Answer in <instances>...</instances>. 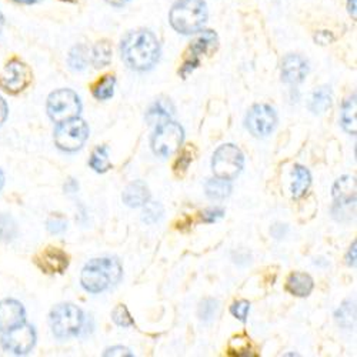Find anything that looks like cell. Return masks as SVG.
Wrapping results in <instances>:
<instances>
[{"label":"cell","instance_id":"17","mask_svg":"<svg viewBox=\"0 0 357 357\" xmlns=\"http://www.w3.org/2000/svg\"><path fill=\"white\" fill-rule=\"evenodd\" d=\"M314 287L313 279L301 272L291 273L286 280V290L296 297H307Z\"/></svg>","mask_w":357,"mask_h":357},{"label":"cell","instance_id":"27","mask_svg":"<svg viewBox=\"0 0 357 357\" xmlns=\"http://www.w3.org/2000/svg\"><path fill=\"white\" fill-rule=\"evenodd\" d=\"M89 165L98 173H106L109 169H112V163L109 160V149L106 146H99L95 149Z\"/></svg>","mask_w":357,"mask_h":357},{"label":"cell","instance_id":"40","mask_svg":"<svg viewBox=\"0 0 357 357\" xmlns=\"http://www.w3.org/2000/svg\"><path fill=\"white\" fill-rule=\"evenodd\" d=\"M9 114V109H8V105L5 102V99L0 96V126H2L6 121V117Z\"/></svg>","mask_w":357,"mask_h":357},{"label":"cell","instance_id":"23","mask_svg":"<svg viewBox=\"0 0 357 357\" xmlns=\"http://www.w3.org/2000/svg\"><path fill=\"white\" fill-rule=\"evenodd\" d=\"M206 195L212 200H223L231 193V185L229 181H225V178L216 177V178H209L204 185Z\"/></svg>","mask_w":357,"mask_h":357},{"label":"cell","instance_id":"22","mask_svg":"<svg viewBox=\"0 0 357 357\" xmlns=\"http://www.w3.org/2000/svg\"><path fill=\"white\" fill-rule=\"evenodd\" d=\"M216 46H218L216 33L212 32V31H206L190 46V52H192L190 56L199 59L200 54H207L209 52L215 50Z\"/></svg>","mask_w":357,"mask_h":357},{"label":"cell","instance_id":"10","mask_svg":"<svg viewBox=\"0 0 357 357\" xmlns=\"http://www.w3.org/2000/svg\"><path fill=\"white\" fill-rule=\"evenodd\" d=\"M278 123V116L269 105H255L246 116V128L256 137L269 136Z\"/></svg>","mask_w":357,"mask_h":357},{"label":"cell","instance_id":"28","mask_svg":"<svg viewBox=\"0 0 357 357\" xmlns=\"http://www.w3.org/2000/svg\"><path fill=\"white\" fill-rule=\"evenodd\" d=\"M227 353L230 356H249L250 354V339L245 335L234 336L230 339L227 346Z\"/></svg>","mask_w":357,"mask_h":357},{"label":"cell","instance_id":"14","mask_svg":"<svg viewBox=\"0 0 357 357\" xmlns=\"http://www.w3.org/2000/svg\"><path fill=\"white\" fill-rule=\"evenodd\" d=\"M309 73V65L299 54H287L282 62V79L289 84L302 83Z\"/></svg>","mask_w":357,"mask_h":357},{"label":"cell","instance_id":"34","mask_svg":"<svg viewBox=\"0 0 357 357\" xmlns=\"http://www.w3.org/2000/svg\"><path fill=\"white\" fill-rule=\"evenodd\" d=\"M112 319L117 326H121V327H130L135 324V320L132 319V316L125 305H117L113 309Z\"/></svg>","mask_w":357,"mask_h":357},{"label":"cell","instance_id":"18","mask_svg":"<svg viewBox=\"0 0 357 357\" xmlns=\"http://www.w3.org/2000/svg\"><path fill=\"white\" fill-rule=\"evenodd\" d=\"M174 107L167 99H158L146 114V121L151 125H160L173 116Z\"/></svg>","mask_w":357,"mask_h":357},{"label":"cell","instance_id":"46","mask_svg":"<svg viewBox=\"0 0 357 357\" xmlns=\"http://www.w3.org/2000/svg\"><path fill=\"white\" fill-rule=\"evenodd\" d=\"M3 185H5V174L2 170H0V190L3 189Z\"/></svg>","mask_w":357,"mask_h":357},{"label":"cell","instance_id":"12","mask_svg":"<svg viewBox=\"0 0 357 357\" xmlns=\"http://www.w3.org/2000/svg\"><path fill=\"white\" fill-rule=\"evenodd\" d=\"M35 263L47 275H61L69 267V255L59 248H46L36 257Z\"/></svg>","mask_w":357,"mask_h":357},{"label":"cell","instance_id":"32","mask_svg":"<svg viewBox=\"0 0 357 357\" xmlns=\"http://www.w3.org/2000/svg\"><path fill=\"white\" fill-rule=\"evenodd\" d=\"M193 159H195V149L193 147L185 149V151L181 153V156L176 159V162L173 165L174 173L178 174V176H183L188 172V169H189L190 163L193 162Z\"/></svg>","mask_w":357,"mask_h":357},{"label":"cell","instance_id":"21","mask_svg":"<svg viewBox=\"0 0 357 357\" xmlns=\"http://www.w3.org/2000/svg\"><path fill=\"white\" fill-rule=\"evenodd\" d=\"M357 103H356V95H353L351 98H349L343 106H342V113H340V123L342 128L350 133V135H356L357 130Z\"/></svg>","mask_w":357,"mask_h":357},{"label":"cell","instance_id":"45","mask_svg":"<svg viewBox=\"0 0 357 357\" xmlns=\"http://www.w3.org/2000/svg\"><path fill=\"white\" fill-rule=\"evenodd\" d=\"M349 12L356 19V0H349Z\"/></svg>","mask_w":357,"mask_h":357},{"label":"cell","instance_id":"16","mask_svg":"<svg viewBox=\"0 0 357 357\" xmlns=\"http://www.w3.org/2000/svg\"><path fill=\"white\" fill-rule=\"evenodd\" d=\"M122 199L123 203L129 207H140L151 200V192H149V188L144 182L136 181L123 190Z\"/></svg>","mask_w":357,"mask_h":357},{"label":"cell","instance_id":"4","mask_svg":"<svg viewBox=\"0 0 357 357\" xmlns=\"http://www.w3.org/2000/svg\"><path fill=\"white\" fill-rule=\"evenodd\" d=\"M82 324L83 313L72 303L57 305L50 313L52 332L59 339L76 336L82 329Z\"/></svg>","mask_w":357,"mask_h":357},{"label":"cell","instance_id":"33","mask_svg":"<svg viewBox=\"0 0 357 357\" xmlns=\"http://www.w3.org/2000/svg\"><path fill=\"white\" fill-rule=\"evenodd\" d=\"M219 310V302L215 299H206L199 306V317L202 321L209 323L212 321Z\"/></svg>","mask_w":357,"mask_h":357},{"label":"cell","instance_id":"42","mask_svg":"<svg viewBox=\"0 0 357 357\" xmlns=\"http://www.w3.org/2000/svg\"><path fill=\"white\" fill-rule=\"evenodd\" d=\"M77 189H79V185L75 178H70V181H68V183L65 185V190L68 193H75V192H77Z\"/></svg>","mask_w":357,"mask_h":357},{"label":"cell","instance_id":"5","mask_svg":"<svg viewBox=\"0 0 357 357\" xmlns=\"http://www.w3.org/2000/svg\"><path fill=\"white\" fill-rule=\"evenodd\" d=\"M89 139V126L83 119L73 117L57 123L54 130V143L63 152L72 153L82 149Z\"/></svg>","mask_w":357,"mask_h":357},{"label":"cell","instance_id":"20","mask_svg":"<svg viewBox=\"0 0 357 357\" xmlns=\"http://www.w3.org/2000/svg\"><path fill=\"white\" fill-rule=\"evenodd\" d=\"M332 89L329 86H320L313 92L310 102H309V109L314 114L324 113L327 109L332 106Z\"/></svg>","mask_w":357,"mask_h":357},{"label":"cell","instance_id":"26","mask_svg":"<svg viewBox=\"0 0 357 357\" xmlns=\"http://www.w3.org/2000/svg\"><path fill=\"white\" fill-rule=\"evenodd\" d=\"M114 86H116V77L113 75L103 76L92 89L93 96L98 100H107L114 93Z\"/></svg>","mask_w":357,"mask_h":357},{"label":"cell","instance_id":"36","mask_svg":"<svg viewBox=\"0 0 357 357\" xmlns=\"http://www.w3.org/2000/svg\"><path fill=\"white\" fill-rule=\"evenodd\" d=\"M68 229V222L66 219L61 218V216H56L49 219L47 222V230L53 234H59V233H63Z\"/></svg>","mask_w":357,"mask_h":357},{"label":"cell","instance_id":"35","mask_svg":"<svg viewBox=\"0 0 357 357\" xmlns=\"http://www.w3.org/2000/svg\"><path fill=\"white\" fill-rule=\"evenodd\" d=\"M250 310V303L248 301H237L230 306V313L242 323L248 321V314Z\"/></svg>","mask_w":357,"mask_h":357},{"label":"cell","instance_id":"6","mask_svg":"<svg viewBox=\"0 0 357 357\" xmlns=\"http://www.w3.org/2000/svg\"><path fill=\"white\" fill-rule=\"evenodd\" d=\"M245 166V156L236 144H222L213 155L212 169L216 177L225 181H233L241 174Z\"/></svg>","mask_w":357,"mask_h":357},{"label":"cell","instance_id":"8","mask_svg":"<svg viewBox=\"0 0 357 357\" xmlns=\"http://www.w3.org/2000/svg\"><path fill=\"white\" fill-rule=\"evenodd\" d=\"M183 139V128L178 123L166 121L158 125V129L152 137V149L158 156L169 158L181 149Z\"/></svg>","mask_w":357,"mask_h":357},{"label":"cell","instance_id":"15","mask_svg":"<svg viewBox=\"0 0 357 357\" xmlns=\"http://www.w3.org/2000/svg\"><path fill=\"white\" fill-rule=\"evenodd\" d=\"M333 199L335 207H340V211L344 206H350L356 203V177L343 176L337 178L333 186Z\"/></svg>","mask_w":357,"mask_h":357},{"label":"cell","instance_id":"44","mask_svg":"<svg viewBox=\"0 0 357 357\" xmlns=\"http://www.w3.org/2000/svg\"><path fill=\"white\" fill-rule=\"evenodd\" d=\"M12 2L19 3V5H35V3L42 2V0H12Z\"/></svg>","mask_w":357,"mask_h":357},{"label":"cell","instance_id":"38","mask_svg":"<svg viewBox=\"0 0 357 357\" xmlns=\"http://www.w3.org/2000/svg\"><path fill=\"white\" fill-rule=\"evenodd\" d=\"M105 356H133V354L130 353L129 349H126L123 346H114L112 349H107L105 351Z\"/></svg>","mask_w":357,"mask_h":357},{"label":"cell","instance_id":"39","mask_svg":"<svg viewBox=\"0 0 357 357\" xmlns=\"http://www.w3.org/2000/svg\"><path fill=\"white\" fill-rule=\"evenodd\" d=\"M314 40L319 45H329L331 42H333V35L327 31H321V32H317V35L314 36Z\"/></svg>","mask_w":357,"mask_h":357},{"label":"cell","instance_id":"7","mask_svg":"<svg viewBox=\"0 0 357 357\" xmlns=\"http://www.w3.org/2000/svg\"><path fill=\"white\" fill-rule=\"evenodd\" d=\"M46 107L49 117L54 123H62L69 119L79 117V113L82 112L80 99L70 89H59L50 93Z\"/></svg>","mask_w":357,"mask_h":357},{"label":"cell","instance_id":"2","mask_svg":"<svg viewBox=\"0 0 357 357\" xmlns=\"http://www.w3.org/2000/svg\"><path fill=\"white\" fill-rule=\"evenodd\" d=\"M123 267L114 257H99L89 261L82 271L80 283L89 293H102L122 280Z\"/></svg>","mask_w":357,"mask_h":357},{"label":"cell","instance_id":"29","mask_svg":"<svg viewBox=\"0 0 357 357\" xmlns=\"http://www.w3.org/2000/svg\"><path fill=\"white\" fill-rule=\"evenodd\" d=\"M17 234V226L12 216L2 213L0 215V241L9 243Z\"/></svg>","mask_w":357,"mask_h":357},{"label":"cell","instance_id":"30","mask_svg":"<svg viewBox=\"0 0 357 357\" xmlns=\"http://www.w3.org/2000/svg\"><path fill=\"white\" fill-rule=\"evenodd\" d=\"M163 206L158 202H147L144 204V211L142 215V220L146 225H155L156 222H159L163 218Z\"/></svg>","mask_w":357,"mask_h":357},{"label":"cell","instance_id":"11","mask_svg":"<svg viewBox=\"0 0 357 357\" xmlns=\"http://www.w3.org/2000/svg\"><path fill=\"white\" fill-rule=\"evenodd\" d=\"M5 350L12 351L16 356H24L31 353L36 344V332L31 324H20L13 331L5 333L2 339Z\"/></svg>","mask_w":357,"mask_h":357},{"label":"cell","instance_id":"43","mask_svg":"<svg viewBox=\"0 0 357 357\" xmlns=\"http://www.w3.org/2000/svg\"><path fill=\"white\" fill-rule=\"evenodd\" d=\"M106 2L112 6H116V8H122L125 5H128L130 0H106Z\"/></svg>","mask_w":357,"mask_h":357},{"label":"cell","instance_id":"13","mask_svg":"<svg viewBox=\"0 0 357 357\" xmlns=\"http://www.w3.org/2000/svg\"><path fill=\"white\" fill-rule=\"evenodd\" d=\"M26 312L20 302L15 299L0 301V332L8 333L23 324Z\"/></svg>","mask_w":357,"mask_h":357},{"label":"cell","instance_id":"24","mask_svg":"<svg viewBox=\"0 0 357 357\" xmlns=\"http://www.w3.org/2000/svg\"><path fill=\"white\" fill-rule=\"evenodd\" d=\"M91 59L96 69L106 68L112 62V45L107 40L98 42L91 52Z\"/></svg>","mask_w":357,"mask_h":357},{"label":"cell","instance_id":"37","mask_svg":"<svg viewBox=\"0 0 357 357\" xmlns=\"http://www.w3.org/2000/svg\"><path fill=\"white\" fill-rule=\"evenodd\" d=\"M225 216V211L220 209V207H213V209H207L202 213V220L204 223H215L219 219Z\"/></svg>","mask_w":357,"mask_h":357},{"label":"cell","instance_id":"47","mask_svg":"<svg viewBox=\"0 0 357 357\" xmlns=\"http://www.w3.org/2000/svg\"><path fill=\"white\" fill-rule=\"evenodd\" d=\"M3 26H5V17H3L2 12H0V32H2V29H3Z\"/></svg>","mask_w":357,"mask_h":357},{"label":"cell","instance_id":"19","mask_svg":"<svg viewBox=\"0 0 357 357\" xmlns=\"http://www.w3.org/2000/svg\"><path fill=\"white\" fill-rule=\"evenodd\" d=\"M312 185L310 172L305 167L297 165L293 169V183H291V196L293 199H301L306 195Z\"/></svg>","mask_w":357,"mask_h":357},{"label":"cell","instance_id":"3","mask_svg":"<svg viewBox=\"0 0 357 357\" xmlns=\"http://www.w3.org/2000/svg\"><path fill=\"white\" fill-rule=\"evenodd\" d=\"M169 20L176 32L193 35L207 20V6L203 0H177L170 9Z\"/></svg>","mask_w":357,"mask_h":357},{"label":"cell","instance_id":"25","mask_svg":"<svg viewBox=\"0 0 357 357\" xmlns=\"http://www.w3.org/2000/svg\"><path fill=\"white\" fill-rule=\"evenodd\" d=\"M336 321L343 329H353L356 323V306L354 302L346 301L335 314Z\"/></svg>","mask_w":357,"mask_h":357},{"label":"cell","instance_id":"48","mask_svg":"<svg viewBox=\"0 0 357 357\" xmlns=\"http://www.w3.org/2000/svg\"><path fill=\"white\" fill-rule=\"evenodd\" d=\"M62 2H68V3H75L77 0H62Z\"/></svg>","mask_w":357,"mask_h":357},{"label":"cell","instance_id":"31","mask_svg":"<svg viewBox=\"0 0 357 357\" xmlns=\"http://www.w3.org/2000/svg\"><path fill=\"white\" fill-rule=\"evenodd\" d=\"M87 59H89L87 49L80 45V46H76L72 49V52L69 53L68 62L73 70H83L87 65Z\"/></svg>","mask_w":357,"mask_h":357},{"label":"cell","instance_id":"1","mask_svg":"<svg viewBox=\"0 0 357 357\" xmlns=\"http://www.w3.org/2000/svg\"><path fill=\"white\" fill-rule=\"evenodd\" d=\"M122 57L125 63L139 72L152 69L160 57L158 38L146 29L130 32L122 40Z\"/></svg>","mask_w":357,"mask_h":357},{"label":"cell","instance_id":"9","mask_svg":"<svg viewBox=\"0 0 357 357\" xmlns=\"http://www.w3.org/2000/svg\"><path fill=\"white\" fill-rule=\"evenodd\" d=\"M33 73L24 62L12 59L0 73V89L10 95H17L31 86Z\"/></svg>","mask_w":357,"mask_h":357},{"label":"cell","instance_id":"41","mask_svg":"<svg viewBox=\"0 0 357 357\" xmlns=\"http://www.w3.org/2000/svg\"><path fill=\"white\" fill-rule=\"evenodd\" d=\"M346 260H347V264H349V266H353V267L356 266V242H354L353 246L350 248Z\"/></svg>","mask_w":357,"mask_h":357}]
</instances>
